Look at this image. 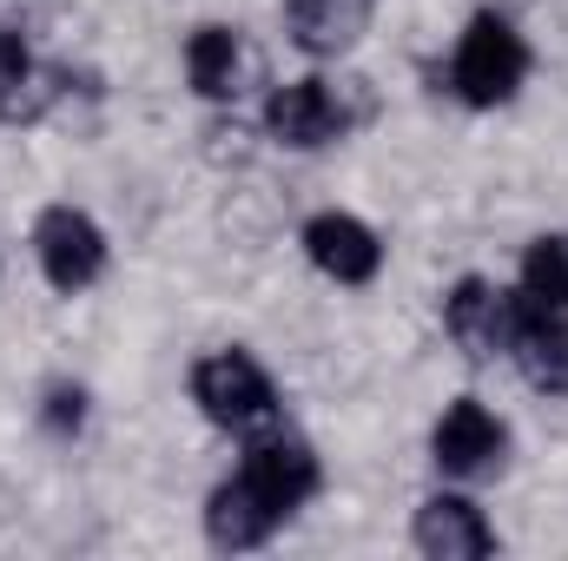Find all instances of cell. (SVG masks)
<instances>
[{
	"label": "cell",
	"instance_id": "obj_7",
	"mask_svg": "<svg viewBox=\"0 0 568 561\" xmlns=\"http://www.w3.org/2000/svg\"><path fill=\"white\" fill-rule=\"evenodd\" d=\"M239 476H245V482H252V489H258V496L278 509L284 522H291V516H297V509L317 496V482H324V476H317V456H311V442L278 436V429H265V436L245 449Z\"/></svg>",
	"mask_w": 568,
	"mask_h": 561
},
{
	"label": "cell",
	"instance_id": "obj_6",
	"mask_svg": "<svg viewBox=\"0 0 568 561\" xmlns=\"http://www.w3.org/2000/svg\"><path fill=\"white\" fill-rule=\"evenodd\" d=\"M516 317H523V290H503L489 278H456V290L443 297V330L469 357H509Z\"/></svg>",
	"mask_w": 568,
	"mask_h": 561
},
{
	"label": "cell",
	"instance_id": "obj_1",
	"mask_svg": "<svg viewBox=\"0 0 568 561\" xmlns=\"http://www.w3.org/2000/svg\"><path fill=\"white\" fill-rule=\"evenodd\" d=\"M371 120V86L364 80H284L265 100V133L291 152H317L337 145L344 133H357Z\"/></svg>",
	"mask_w": 568,
	"mask_h": 561
},
{
	"label": "cell",
	"instance_id": "obj_11",
	"mask_svg": "<svg viewBox=\"0 0 568 561\" xmlns=\"http://www.w3.org/2000/svg\"><path fill=\"white\" fill-rule=\"evenodd\" d=\"M284 529V516L245 482V476H232V482H219L212 489V502H205V536H212V549H225V555H245V549H265L272 536Z\"/></svg>",
	"mask_w": 568,
	"mask_h": 561
},
{
	"label": "cell",
	"instance_id": "obj_14",
	"mask_svg": "<svg viewBox=\"0 0 568 561\" xmlns=\"http://www.w3.org/2000/svg\"><path fill=\"white\" fill-rule=\"evenodd\" d=\"M47 100H53V86L40 80V67H33V53H27V40H20L13 27H0V120H7V126L40 120V113H47Z\"/></svg>",
	"mask_w": 568,
	"mask_h": 561
},
{
	"label": "cell",
	"instance_id": "obj_12",
	"mask_svg": "<svg viewBox=\"0 0 568 561\" xmlns=\"http://www.w3.org/2000/svg\"><path fill=\"white\" fill-rule=\"evenodd\" d=\"M364 27H371V0H284V33L311 60L351 53L364 40Z\"/></svg>",
	"mask_w": 568,
	"mask_h": 561
},
{
	"label": "cell",
	"instance_id": "obj_5",
	"mask_svg": "<svg viewBox=\"0 0 568 561\" xmlns=\"http://www.w3.org/2000/svg\"><path fill=\"white\" fill-rule=\"evenodd\" d=\"M33 258H40V272L53 290H87V284H100L106 272V232L80 212V205H47L40 218H33Z\"/></svg>",
	"mask_w": 568,
	"mask_h": 561
},
{
	"label": "cell",
	"instance_id": "obj_8",
	"mask_svg": "<svg viewBox=\"0 0 568 561\" xmlns=\"http://www.w3.org/2000/svg\"><path fill=\"white\" fill-rule=\"evenodd\" d=\"M297 245L331 284H371L384 272V238L364 218H351V212H317Z\"/></svg>",
	"mask_w": 568,
	"mask_h": 561
},
{
	"label": "cell",
	"instance_id": "obj_13",
	"mask_svg": "<svg viewBox=\"0 0 568 561\" xmlns=\"http://www.w3.org/2000/svg\"><path fill=\"white\" fill-rule=\"evenodd\" d=\"M245 67H252V53H245L239 27H219V20L192 27V40H185V80H192L199 100H239L245 93Z\"/></svg>",
	"mask_w": 568,
	"mask_h": 561
},
{
	"label": "cell",
	"instance_id": "obj_10",
	"mask_svg": "<svg viewBox=\"0 0 568 561\" xmlns=\"http://www.w3.org/2000/svg\"><path fill=\"white\" fill-rule=\"evenodd\" d=\"M509 357H516V370H523L529 390L568 397V310H549V304H529V297H523Z\"/></svg>",
	"mask_w": 568,
	"mask_h": 561
},
{
	"label": "cell",
	"instance_id": "obj_4",
	"mask_svg": "<svg viewBox=\"0 0 568 561\" xmlns=\"http://www.w3.org/2000/svg\"><path fill=\"white\" fill-rule=\"evenodd\" d=\"M503 456H509V429H503V417H496L483 397H456V404L436 417V429H429V462H436L443 476H456V482L496 476Z\"/></svg>",
	"mask_w": 568,
	"mask_h": 561
},
{
	"label": "cell",
	"instance_id": "obj_9",
	"mask_svg": "<svg viewBox=\"0 0 568 561\" xmlns=\"http://www.w3.org/2000/svg\"><path fill=\"white\" fill-rule=\"evenodd\" d=\"M410 542H417V555H429V561L496 555V529L483 522V509H476L469 496H429L424 509H417V522H410Z\"/></svg>",
	"mask_w": 568,
	"mask_h": 561
},
{
	"label": "cell",
	"instance_id": "obj_2",
	"mask_svg": "<svg viewBox=\"0 0 568 561\" xmlns=\"http://www.w3.org/2000/svg\"><path fill=\"white\" fill-rule=\"evenodd\" d=\"M529 80V40L503 20V13H476L449 53V93L476 113L489 106H509Z\"/></svg>",
	"mask_w": 568,
	"mask_h": 561
},
{
	"label": "cell",
	"instance_id": "obj_15",
	"mask_svg": "<svg viewBox=\"0 0 568 561\" xmlns=\"http://www.w3.org/2000/svg\"><path fill=\"white\" fill-rule=\"evenodd\" d=\"M523 297L529 304H549L568 310V232H549L523 252Z\"/></svg>",
	"mask_w": 568,
	"mask_h": 561
},
{
	"label": "cell",
	"instance_id": "obj_16",
	"mask_svg": "<svg viewBox=\"0 0 568 561\" xmlns=\"http://www.w3.org/2000/svg\"><path fill=\"white\" fill-rule=\"evenodd\" d=\"M80 422H87V390L80 384H53L47 390V429L53 436H80Z\"/></svg>",
	"mask_w": 568,
	"mask_h": 561
},
{
	"label": "cell",
	"instance_id": "obj_3",
	"mask_svg": "<svg viewBox=\"0 0 568 561\" xmlns=\"http://www.w3.org/2000/svg\"><path fill=\"white\" fill-rule=\"evenodd\" d=\"M192 404L199 417L232 429V436H265L278 429V384L252 350H212L192 364Z\"/></svg>",
	"mask_w": 568,
	"mask_h": 561
}]
</instances>
